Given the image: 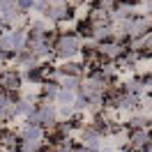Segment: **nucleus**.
Segmentation results:
<instances>
[{"label":"nucleus","mask_w":152,"mask_h":152,"mask_svg":"<svg viewBox=\"0 0 152 152\" xmlns=\"http://www.w3.org/2000/svg\"><path fill=\"white\" fill-rule=\"evenodd\" d=\"M72 16V10L67 7V5H51L46 12H44V19L53 21V23H62Z\"/></svg>","instance_id":"nucleus-6"},{"label":"nucleus","mask_w":152,"mask_h":152,"mask_svg":"<svg viewBox=\"0 0 152 152\" xmlns=\"http://www.w3.org/2000/svg\"><path fill=\"white\" fill-rule=\"evenodd\" d=\"M7 30H10V28H7V23H5V21L0 19V37H2V35H5Z\"/></svg>","instance_id":"nucleus-15"},{"label":"nucleus","mask_w":152,"mask_h":152,"mask_svg":"<svg viewBox=\"0 0 152 152\" xmlns=\"http://www.w3.org/2000/svg\"><path fill=\"white\" fill-rule=\"evenodd\" d=\"M148 14L152 16V0H148Z\"/></svg>","instance_id":"nucleus-18"},{"label":"nucleus","mask_w":152,"mask_h":152,"mask_svg":"<svg viewBox=\"0 0 152 152\" xmlns=\"http://www.w3.org/2000/svg\"><path fill=\"white\" fill-rule=\"evenodd\" d=\"M58 69H60V74H65V76H78V78L88 72L86 65H78V62H72V60H67L65 65L58 67Z\"/></svg>","instance_id":"nucleus-9"},{"label":"nucleus","mask_w":152,"mask_h":152,"mask_svg":"<svg viewBox=\"0 0 152 152\" xmlns=\"http://www.w3.org/2000/svg\"><path fill=\"white\" fill-rule=\"evenodd\" d=\"M152 141V132L150 129H129V148L136 152H143L145 145Z\"/></svg>","instance_id":"nucleus-4"},{"label":"nucleus","mask_w":152,"mask_h":152,"mask_svg":"<svg viewBox=\"0 0 152 152\" xmlns=\"http://www.w3.org/2000/svg\"><path fill=\"white\" fill-rule=\"evenodd\" d=\"M35 108H37V104H35V102H30V99H19V102H16V115L28 118Z\"/></svg>","instance_id":"nucleus-11"},{"label":"nucleus","mask_w":152,"mask_h":152,"mask_svg":"<svg viewBox=\"0 0 152 152\" xmlns=\"http://www.w3.org/2000/svg\"><path fill=\"white\" fill-rule=\"evenodd\" d=\"M76 152H92V150H88L86 145H76Z\"/></svg>","instance_id":"nucleus-16"},{"label":"nucleus","mask_w":152,"mask_h":152,"mask_svg":"<svg viewBox=\"0 0 152 152\" xmlns=\"http://www.w3.org/2000/svg\"><path fill=\"white\" fill-rule=\"evenodd\" d=\"M102 152H113V150H111V148H104V150H102Z\"/></svg>","instance_id":"nucleus-20"},{"label":"nucleus","mask_w":152,"mask_h":152,"mask_svg":"<svg viewBox=\"0 0 152 152\" xmlns=\"http://www.w3.org/2000/svg\"><path fill=\"white\" fill-rule=\"evenodd\" d=\"M16 7L21 14H28L30 10H35V0H16Z\"/></svg>","instance_id":"nucleus-13"},{"label":"nucleus","mask_w":152,"mask_h":152,"mask_svg":"<svg viewBox=\"0 0 152 152\" xmlns=\"http://www.w3.org/2000/svg\"><path fill=\"white\" fill-rule=\"evenodd\" d=\"M0 90L7 92V95H19L21 74L16 69H2V72H0Z\"/></svg>","instance_id":"nucleus-2"},{"label":"nucleus","mask_w":152,"mask_h":152,"mask_svg":"<svg viewBox=\"0 0 152 152\" xmlns=\"http://www.w3.org/2000/svg\"><path fill=\"white\" fill-rule=\"evenodd\" d=\"M129 129H148V118L145 115H134L129 120Z\"/></svg>","instance_id":"nucleus-12"},{"label":"nucleus","mask_w":152,"mask_h":152,"mask_svg":"<svg viewBox=\"0 0 152 152\" xmlns=\"http://www.w3.org/2000/svg\"><path fill=\"white\" fill-rule=\"evenodd\" d=\"M97 48H99V53H102L108 62H118V60L127 53V44H120V42H115V39L102 42V44H97Z\"/></svg>","instance_id":"nucleus-3"},{"label":"nucleus","mask_w":152,"mask_h":152,"mask_svg":"<svg viewBox=\"0 0 152 152\" xmlns=\"http://www.w3.org/2000/svg\"><path fill=\"white\" fill-rule=\"evenodd\" d=\"M48 7H51V0H35V10L42 12V14H44Z\"/></svg>","instance_id":"nucleus-14"},{"label":"nucleus","mask_w":152,"mask_h":152,"mask_svg":"<svg viewBox=\"0 0 152 152\" xmlns=\"http://www.w3.org/2000/svg\"><path fill=\"white\" fill-rule=\"evenodd\" d=\"M76 97H78V92H74V90H65V88H60V95H58V106H74Z\"/></svg>","instance_id":"nucleus-10"},{"label":"nucleus","mask_w":152,"mask_h":152,"mask_svg":"<svg viewBox=\"0 0 152 152\" xmlns=\"http://www.w3.org/2000/svg\"><path fill=\"white\" fill-rule=\"evenodd\" d=\"M44 127H37V124H23V129H21V138L23 141H44Z\"/></svg>","instance_id":"nucleus-8"},{"label":"nucleus","mask_w":152,"mask_h":152,"mask_svg":"<svg viewBox=\"0 0 152 152\" xmlns=\"http://www.w3.org/2000/svg\"><path fill=\"white\" fill-rule=\"evenodd\" d=\"M143 152H152V141L148 143V145H145V150H143Z\"/></svg>","instance_id":"nucleus-19"},{"label":"nucleus","mask_w":152,"mask_h":152,"mask_svg":"<svg viewBox=\"0 0 152 152\" xmlns=\"http://www.w3.org/2000/svg\"><path fill=\"white\" fill-rule=\"evenodd\" d=\"M81 145H86L88 150H92V152H102L104 136H102V134H97L92 127H86V129L81 132Z\"/></svg>","instance_id":"nucleus-5"},{"label":"nucleus","mask_w":152,"mask_h":152,"mask_svg":"<svg viewBox=\"0 0 152 152\" xmlns=\"http://www.w3.org/2000/svg\"><path fill=\"white\" fill-rule=\"evenodd\" d=\"M0 145L5 150H19L21 145V136L12 129H0Z\"/></svg>","instance_id":"nucleus-7"},{"label":"nucleus","mask_w":152,"mask_h":152,"mask_svg":"<svg viewBox=\"0 0 152 152\" xmlns=\"http://www.w3.org/2000/svg\"><path fill=\"white\" fill-rule=\"evenodd\" d=\"M69 0H51V5H67Z\"/></svg>","instance_id":"nucleus-17"},{"label":"nucleus","mask_w":152,"mask_h":152,"mask_svg":"<svg viewBox=\"0 0 152 152\" xmlns=\"http://www.w3.org/2000/svg\"><path fill=\"white\" fill-rule=\"evenodd\" d=\"M81 37L76 35V32H60V37H58L56 46H53V51H56V56L60 58V60H72L74 56H78L81 53Z\"/></svg>","instance_id":"nucleus-1"}]
</instances>
